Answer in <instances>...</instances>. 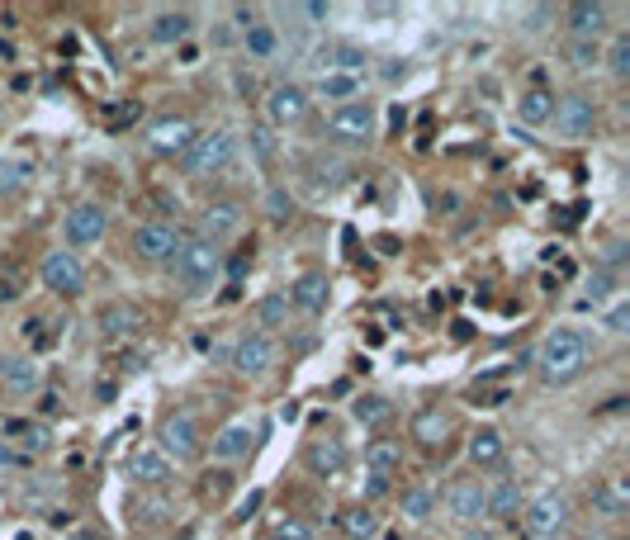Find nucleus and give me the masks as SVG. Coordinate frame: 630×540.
<instances>
[{"label": "nucleus", "mask_w": 630, "mask_h": 540, "mask_svg": "<svg viewBox=\"0 0 630 540\" xmlns=\"http://www.w3.org/2000/svg\"><path fill=\"white\" fill-rule=\"evenodd\" d=\"M72 540H110V535H104L100 526H81V531H76Z\"/></svg>", "instance_id": "obj_60"}, {"label": "nucleus", "mask_w": 630, "mask_h": 540, "mask_svg": "<svg viewBox=\"0 0 630 540\" xmlns=\"http://www.w3.org/2000/svg\"><path fill=\"white\" fill-rule=\"evenodd\" d=\"M251 152H257V161L261 166H270L276 161V152H280V142H276V129H270V123H251Z\"/></svg>", "instance_id": "obj_43"}, {"label": "nucleus", "mask_w": 630, "mask_h": 540, "mask_svg": "<svg viewBox=\"0 0 630 540\" xmlns=\"http://www.w3.org/2000/svg\"><path fill=\"white\" fill-rule=\"evenodd\" d=\"M512 399V389H474V403L479 408H502Z\"/></svg>", "instance_id": "obj_51"}, {"label": "nucleus", "mask_w": 630, "mask_h": 540, "mask_svg": "<svg viewBox=\"0 0 630 540\" xmlns=\"http://www.w3.org/2000/svg\"><path fill=\"white\" fill-rule=\"evenodd\" d=\"M233 233H242V204H233V199H214L208 209L199 214V237L204 242H214V246H223Z\"/></svg>", "instance_id": "obj_17"}, {"label": "nucleus", "mask_w": 630, "mask_h": 540, "mask_svg": "<svg viewBox=\"0 0 630 540\" xmlns=\"http://www.w3.org/2000/svg\"><path fill=\"white\" fill-rule=\"evenodd\" d=\"M19 299V280L15 275H0V304H15Z\"/></svg>", "instance_id": "obj_57"}, {"label": "nucleus", "mask_w": 630, "mask_h": 540, "mask_svg": "<svg viewBox=\"0 0 630 540\" xmlns=\"http://www.w3.org/2000/svg\"><path fill=\"white\" fill-rule=\"evenodd\" d=\"M251 261H257V246H242V252H233V256L223 261V270H228V284H233V289H237V284L247 280Z\"/></svg>", "instance_id": "obj_44"}, {"label": "nucleus", "mask_w": 630, "mask_h": 540, "mask_svg": "<svg viewBox=\"0 0 630 540\" xmlns=\"http://www.w3.org/2000/svg\"><path fill=\"white\" fill-rule=\"evenodd\" d=\"M304 465L313 479H337V474L346 469V446L337 441V436H327V441H313L308 455H304Z\"/></svg>", "instance_id": "obj_22"}, {"label": "nucleus", "mask_w": 630, "mask_h": 540, "mask_svg": "<svg viewBox=\"0 0 630 540\" xmlns=\"http://www.w3.org/2000/svg\"><path fill=\"white\" fill-rule=\"evenodd\" d=\"M308 176H313L318 190H342L346 176H351V166L337 152H318V157H308Z\"/></svg>", "instance_id": "obj_29"}, {"label": "nucleus", "mask_w": 630, "mask_h": 540, "mask_svg": "<svg viewBox=\"0 0 630 540\" xmlns=\"http://www.w3.org/2000/svg\"><path fill=\"white\" fill-rule=\"evenodd\" d=\"M398 460H403V450H398V441H374V446L365 450V465H370V474H393V469H398Z\"/></svg>", "instance_id": "obj_42"}, {"label": "nucleus", "mask_w": 630, "mask_h": 540, "mask_svg": "<svg viewBox=\"0 0 630 540\" xmlns=\"http://www.w3.org/2000/svg\"><path fill=\"white\" fill-rule=\"evenodd\" d=\"M261 497H266L261 488H251V493L242 497V507H237V516H233V522H251V512H257V507H261Z\"/></svg>", "instance_id": "obj_54"}, {"label": "nucleus", "mask_w": 630, "mask_h": 540, "mask_svg": "<svg viewBox=\"0 0 630 540\" xmlns=\"http://www.w3.org/2000/svg\"><path fill=\"white\" fill-rule=\"evenodd\" d=\"M403 516H412V522H427V516L436 512V493L427 488V484H412V488H403Z\"/></svg>", "instance_id": "obj_37"}, {"label": "nucleus", "mask_w": 630, "mask_h": 540, "mask_svg": "<svg viewBox=\"0 0 630 540\" xmlns=\"http://www.w3.org/2000/svg\"><path fill=\"white\" fill-rule=\"evenodd\" d=\"M521 526H527L531 540H555L564 526H569V497L564 493H540L521 507Z\"/></svg>", "instance_id": "obj_7"}, {"label": "nucleus", "mask_w": 630, "mask_h": 540, "mask_svg": "<svg viewBox=\"0 0 630 540\" xmlns=\"http://www.w3.org/2000/svg\"><path fill=\"white\" fill-rule=\"evenodd\" d=\"M606 10L602 0H574L569 10H564V24H569V34L574 38H597L602 29H606Z\"/></svg>", "instance_id": "obj_24"}, {"label": "nucleus", "mask_w": 630, "mask_h": 540, "mask_svg": "<svg viewBox=\"0 0 630 540\" xmlns=\"http://www.w3.org/2000/svg\"><path fill=\"white\" fill-rule=\"evenodd\" d=\"M536 375L550 384V389H559V384H574L587 365H593V337H587L583 327H555L550 337L540 342V351H536Z\"/></svg>", "instance_id": "obj_1"}, {"label": "nucleus", "mask_w": 630, "mask_h": 540, "mask_svg": "<svg viewBox=\"0 0 630 540\" xmlns=\"http://www.w3.org/2000/svg\"><path fill=\"white\" fill-rule=\"evenodd\" d=\"M521 507H527V497H521L517 479H502V484L489 488V516H498V522H517Z\"/></svg>", "instance_id": "obj_30"}, {"label": "nucleus", "mask_w": 630, "mask_h": 540, "mask_svg": "<svg viewBox=\"0 0 630 540\" xmlns=\"http://www.w3.org/2000/svg\"><path fill=\"white\" fill-rule=\"evenodd\" d=\"M0 465H5V469H29V455H24V450H15V446H5V441H0Z\"/></svg>", "instance_id": "obj_53"}, {"label": "nucleus", "mask_w": 630, "mask_h": 540, "mask_svg": "<svg viewBox=\"0 0 630 540\" xmlns=\"http://www.w3.org/2000/svg\"><path fill=\"white\" fill-rule=\"evenodd\" d=\"M374 246H380L384 256H393V252H398V237H380V242H374Z\"/></svg>", "instance_id": "obj_63"}, {"label": "nucleus", "mask_w": 630, "mask_h": 540, "mask_svg": "<svg viewBox=\"0 0 630 540\" xmlns=\"http://www.w3.org/2000/svg\"><path fill=\"white\" fill-rule=\"evenodd\" d=\"M337 522H342V531H346L351 540H374V535H380V516H374L365 503H361V507H346Z\"/></svg>", "instance_id": "obj_35"}, {"label": "nucleus", "mask_w": 630, "mask_h": 540, "mask_svg": "<svg viewBox=\"0 0 630 540\" xmlns=\"http://www.w3.org/2000/svg\"><path fill=\"white\" fill-rule=\"evenodd\" d=\"M630 256V246H625V237H612L606 242V252H602V270H612V265H621Z\"/></svg>", "instance_id": "obj_50"}, {"label": "nucleus", "mask_w": 630, "mask_h": 540, "mask_svg": "<svg viewBox=\"0 0 630 540\" xmlns=\"http://www.w3.org/2000/svg\"><path fill=\"white\" fill-rule=\"evenodd\" d=\"M280 418H285V422H299V399H289V403L280 408Z\"/></svg>", "instance_id": "obj_61"}, {"label": "nucleus", "mask_w": 630, "mask_h": 540, "mask_svg": "<svg viewBox=\"0 0 630 540\" xmlns=\"http://www.w3.org/2000/svg\"><path fill=\"white\" fill-rule=\"evenodd\" d=\"M460 540H498L493 531H479V526H465V535H460Z\"/></svg>", "instance_id": "obj_62"}, {"label": "nucleus", "mask_w": 630, "mask_h": 540, "mask_svg": "<svg viewBox=\"0 0 630 540\" xmlns=\"http://www.w3.org/2000/svg\"><path fill=\"white\" fill-rule=\"evenodd\" d=\"M261 446V427L251 422V418H237V422H228L214 441H208V455H214L218 465H237V460H247L251 450Z\"/></svg>", "instance_id": "obj_13"}, {"label": "nucleus", "mask_w": 630, "mask_h": 540, "mask_svg": "<svg viewBox=\"0 0 630 540\" xmlns=\"http://www.w3.org/2000/svg\"><path fill=\"white\" fill-rule=\"evenodd\" d=\"M199 129L185 114H161V119H152L142 129V148L152 152V157H180L185 148H190V138H195Z\"/></svg>", "instance_id": "obj_8"}, {"label": "nucleus", "mask_w": 630, "mask_h": 540, "mask_svg": "<svg viewBox=\"0 0 630 540\" xmlns=\"http://www.w3.org/2000/svg\"><path fill=\"white\" fill-rule=\"evenodd\" d=\"M361 493H365V507L374 503V497H389V493H393V474H365Z\"/></svg>", "instance_id": "obj_48"}, {"label": "nucleus", "mask_w": 630, "mask_h": 540, "mask_svg": "<svg viewBox=\"0 0 630 540\" xmlns=\"http://www.w3.org/2000/svg\"><path fill=\"white\" fill-rule=\"evenodd\" d=\"M180 227L176 223H166V218H147L133 227V256L147 261V265H166L176 252H180Z\"/></svg>", "instance_id": "obj_6"}, {"label": "nucleus", "mask_w": 630, "mask_h": 540, "mask_svg": "<svg viewBox=\"0 0 630 540\" xmlns=\"http://www.w3.org/2000/svg\"><path fill=\"white\" fill-rule=\"evenodd\" d=\"M602 62H606V76L612 81H630V34H616L612 48L602 53Z\"/></svg>", "instance_id": "obj_40"}, {"label": "nucleus", "mask_w": 630, "mask_h": 540, "mask_svg": "<svg viewBox=\"0 0 630 540\" xmlns=\"http://www.w3.org/2000/svg\"><path fill=\"white\" fill-rule=\"evenodd\" d=\"M34 176V166L29 161H19V157H0V195H19L29 185Z\"/></svg>", "instance_id": "obj_38"}, {"label": "nucleus", "mask_w": 630, "mask_h": 540, "mask_svg": "<svg viewBox=\"0 0 630 540\" xmlns=\"http://www.w3.org/2000/svg\"><path fill=\"white\" fill-rule=\"evenodd\" d=\"M0 384L15 399H29V393L44 384V370H38L29 356H0Z\"/></svg>", "instance_id": "obj_20"}, {"label": "nucleus", "mask_w": 630, "mask_h": 540, "mask_svg": "<svg viewBox=\"0 0 630 540\" xmlns=\"http://www.w3.org/2000/svg\"><path fill=\"white\" fill-rule=\"evenodd\" d=\"M129 516H133V526H161V522H171L176 512H171L166 497H133Z\"/></svg>", "instance_id": "obj_36"}, {"label": "nucleus", "mask_w": 630, "mask_h": 540, "mask_svg": "<svg viewBox=\"0 0 630 540\" xmlns=\"http://www.w3.org/2000/svg\"><path fill=\"white\" fill-rule=\"evenodd\" d=\"M569 67L574 72H593V67H602V43L597 38H569Z\"/></svg>", "instance_id": "obj_39"}, {"label": "nucleus", "mask_w": 630, "mask_h": 540, "mask_svg": "<svg viewBox=\"0 0 630 540\" xmlns=\"http://www.w3.org/2000/svg\"><path fill=\"white\" fill-rule=\"evenodd\" d=\"M374 133H380V123H374L370 100H351L327 114V142H337V148H365L374 142Z\"/></svg>", "instance_id": "obj_5"}, {"label": "nucleus", "mask_w": 630, "mask_h": 540, "mask_svg": "<svg viewBox=\"0 0 630 540\" xmlns=\"http://www.w3.org/2000/svg\"><path fill=\"white\" fill-rule=\"evenodd\" d=\"M5 441H15V450H24L34 460V455H44L53 446V431L44 422H34V418H10L5 422Z\"/></svg>", "instance_id": "obj_25"}, {"label": "nucleus", "mask_w": 630, "mask_h": 540, "mask_svg": "<svg viewBox=\"0 0 630 540\" xmlns=\"http://www.w3.org/2000/svg\"><path fill=\"white\" fill-rule=\"evenodd\" d=\"M266 214H270V223H285V218L294 214V199H289V190H280V185H276V190L266 195Z\"/></svg>", "instance_id": "obj_46"}, {"label": "nucleus", "mask_w": 630, "mask_h": 540, "mask_svg": "<svg viewBox=\"0 0 630 540\" xmlns=\"http://www.w3.org/2000/svg\"><path fill=\"white\" fill-rule=\"evenodd\" d=\"M228 488H233V474H228V469H208L204 474V484H199V493H204V503H223V497H228Z\"/></svg>", "instance_id": "obj_45"}, {"label": "nucleus", "mask_w": 630, "mask_h": 540, "mask_svg": "<svg viewBox=\"0 0 630 540\" xmlns=\"http://www.w3.org/2000/svg\"><path fill=\"white\" fill-rule=\"evenodd\" d=\"M280 361V346L276 337H266V332H247V337L233 346V370L242 380H266L270 370Z\"/></svg>", "instance_id": "obj_11"}, {"label": "nucleus", "mask_w": 630, "mask_h": 540, "mask_svg": "<svg viewBox=\"0 0 630 540\" xmlns=\"http://www.w3.org/2000/svg\"><path fill=\"white\" fill-rule=\"evenodd\" d=\"M114 393H119L114 380H95V403H100V408H104V403H114Z\"/></svg>", "instance_id": "obj_56"}, {"label": "nucleus", "mask_w": 630, "mask_h": 540, "mask_svg": "<svg viewBox=\"0 0 630 540\" xmlns=\"http://www.w3.org/2000/svg\"><path fill=\"white\" fill-rule=\"evenodd\" d=\"M408 72H412V67H408V62H398V57L380 67V76H384V81H408Z\"/></svg>", "instance_id": "obj_55"}, {"label": "nucleus", "mask_w": 630, "mask_h": 540, "mask_svg": "<svg viewBox=\"0 0 630 540\" xmlns=\"http://www.w3.org/2000/svg\"><path fill=\"white\" fill-rule=\"evenodd\" d=\"M593 512L597 516H625L630 512V479H621V474H612V479H597L593 484Z\"/></svg>", "instance_id": "obj_23"}, {"label": "nucleus", "mask_w": 630, "mask_h": 540, "mask_svg": "<svg viewBox=\"0 0 630 540\" xmlns=\"http://www.w3.org/2000/svg\"><path fill=\"white\" fill-rule=\"evenodd\" d=\"M95 327H100V337H110V342H129V337H138L142 313H138V304L114 299V304H104L95 313Z\"/></svg>", "instance_id": "obj_18"}, {"label": "nucleus", "mask_w": 630, "mask_h": 540, "mask_svg": "<svg viewBox=\"0 0 630 540\" xmlns=\"http://www.w3.org/2000/svg\"><path fill=\"white\" fill-rule=\"evenodd\" d=\"M606 332H612V337H625V332H630V304L621 299V304H612V308H606Z\"/></svg>", "instance_id": "obj_47"}, {"label": "nucleus", "mask_w": 630, "mask_h": 540, "mask_svg": "<svg viewBox=\"0 0 630 540\" xmlns=\"http://www.w3.org/2000/svg\"><path fill=\"white\" fill-rule=\"evenodd\" d=\"M242 48H247L251 62H270V57L280 53V34H276V24H266V19L247 24V29H242Z\"/></svg>", "instance_id": "obj_31"}, {"label": "nucleus", "mask_w": 630, "mask_h": 540, "mask_svg": "<svg viewBox=\"0 0 630 540\" xmlns=\"http://www.w3.org/2000/svg\"><path fill=\"white\" fill-rule=\"evenodd\" d=\"M195 29V14L190 10H161L152 24H147V38H152L157 48H180L185 38Z\"/></svg>", "instance_id": "obj_21"}, {"label": "nucleus", "mask_w": 630, "mask_h": 540, "mask_svg": "<svg viewBox=\"0 0 630 540\" xmlns=\"http://www.w3.org/2000/svg\"><path fill=\"white\" fill-rule=\"evenodd\" d=\"M157 450L166 455L171 465H190L204 455V436H199V422L190 412H166L157 422Z\"/></svg>", "instance_id": "obj_4"}, {"label": "nucleus", "mask_w": 630, "mask_h": 540, "mask_svg": "<svg viewBox=\"0 0 630 540\" xmlns=\"http://www.w3.org/2000/svg\"><path fill=\"white\" fill-rule=\"evenodd\" d=\"M166 265H171L180 294L185 299H199V294H208V289L218 284V275H223V252H218L214 242H204V237H185L180 252L166 261Z\"/></svg>", "instance_id": "obj_2"}, {"label": "nucleus", "mask_w": 630, "mask_h": 540, "mask_svg": "<svg viewBox=\"0 0 630 540\" xmlns=\"http://www.w3.org/2000/svg\"><path fill=\"white\" fill-rule=\"evenodd\" d=\"M104 233H110V209H104V204H76L67 214V242L72 246H95Z\"/></svg>", "instance_id": "obj_16"}, {"label": "nucleus", "mask_w": 630, "mask_h": 540, "mask_svg": "<svg viewBox=\"0 0 630 540\" xmlns=\"http://www.w3.org/2000/svg\"><path fill=\"white\" fill-rule=\"evenodd\" d=\"M129 479L142 484V488H166V484L176 479V465L166 460L157 446H138V450L129 455Z\"/></svg>", "instance_id": "obj_15"}, {"label": "nucleus", "mask_w": 630, "mask_h": 540, "mask_svg": "<svg viewBox=\"0 0 630 540\" xmlns=\"http://www.w3.org/2000/svg\"><path fill=\"white\" fill-rule=\"evenodd\" d=\"M266 105V123L270 129H289V123H304L308 119V91L299 86V81H280V86H270V95L261 100Z\"/></svg>", "instance_id": "obj_12"}, {"label": "nucleus", "mask_w": 630, "mask_h": 540, "mask_svg": "<svg viewBox=\"0 0 630 540\" xmlns=\"http://www.w3.org/2000/svg\"><path fill=\"white\" fill-rule=\"evenodd\" d=\"M327 304H332V284H327V275L323 270H308V275H299L294 280V289H289V308H299V313H327Z\"/></svg>", "instance_id": "obj_19"}, {"label": "nucleus", "mask_w": 630, "mask_h": 540, "mask_svg": "<svg viewBox=\"0 0 630 540\" xmlns=\"http://www.w3.org/2000/svg\"><path fill=\"white\" fill-rule=\"evenodd\" d=\"M550 123H555V133L559 138H569V142H578V138H593V129H597V105L587 95H555V114H550Z\"/></svg>", "instance_id": "obj_10"}, {"label": "nucleus", "mask_w": 630, "mask_h": 540, "mask_svg": "<svg viewBox=\"0 0 630 540\" xmlns=\"http://www.w3.org/2000/svg\"><path fill=\"white\" fill-rule=\"evenodd\" d=\"M294 14L313 19V24H323V19H332V5H323V0H308V5H294Z\"/></svg>", "instance_id": "obj_52"}, {"label": "nucleus", "mask_w": 630, "mask_h": 540, "mask_svg": "<svg viewBox=\"0 0 630 540\" xmlns=\"http://www.w3.org/2000/svg\"><path fill=\"white\" fill-rule=\"evenodd\" d=\"M550 14H555L550 5H540V10H531V14H527V29H531V34H536V29H545V19H550Z\"/></svg>", "instance_id": "obj_59"}, {"label": "nucleus", "mask_w": 630, "mask_h": 540, "mask_svg": "<svg viewBox=\"0 0 630 540\" xmlns=\"http://www.w3.org/2000/svg\"><path fill=\"white\" fill-rule=\"evenodd\" d=\"M38 280H44V289H53V294L62 299H76L81 289H86V270H81L76 252H44V261H38Z\"/></svg>", "instance_id": "obj_9"}, {"label": "nucleus", "mask_w": 630, "mask_h": 540, "mask_svg": "<svg viewBox=\"0 0 630 540\" xmlns=\"http://www.w3.org/2000/svg\"><path fill=\"white\" fill-rule=\"evenodd\" d=\"M237 95L247 100V105H251V100H257V81H251L247 72H237Z\"/></svg>", "instance_id": "obj_58"}, {"label": "nucleus", "mask_w": 630, "mask_h": 540, "mask_svg": "<svg viewBox=\"0 0 630 540\" xmlns=\"http://www.w3.org/2000/svg\"><path fill=\"white\" fill-rule=\"evenodd\" d=\"M446 436H451V418L441 408H422L412 418V441L417 446H427V450H436V446H446Z\"/></svg>", "instance_id": "obj_27"}, {"label": "nucleus", "mask_w": 630, "mask_h": 540, "mask_svg": "<svg viewBox=\"0 0 630 540\" xmlns=\"http://www.w3.org/2000/svg\"><path fill=\"white\" fill-rule=\"evenodd\" d=\"M555 114V95L545 91V86H531V91H521L517 95V119L527 123V129H540V123H550Z\"/></svg>", "instance_id": "obj_28"}, {"label": "nucleus", "mask_w": 630, "mask_h": 540, "mask_svg": "<svg viewBox=\"0 0 630 540\" xmlns=\"http://www.w3.org/2000/svg\"><path fill=\"white\" fill-rule=\"evenodd\" d=\"M318 95L332 100V105H351V100H361V76H351V72H323L318 76Z\"/></svg>", "instance_id": "obj_32"}, {"label": "nucleus", "mask_w": 630, "mask_h": 540, "mask_svg": "<svg viewBox=\"0 0 630 540\" xmlns=\"http://www.w3.org/2000/svg\"><path fill=\"white\" fill-rule=\"evenodd\" d=\"M257 327L266 337H276L280 327H289V294H266L257 299Z\"/></svg>", "instance_id": "obj_33"}, {"label": "nucleus", "mask_w": 630, "mask_h": 540, "mask_svg": "<svg viewBox=\"0 0 630 540\" xmlns=\"http://www.w3.org/2000/svg\"><path fill=\"white\" fill-rule=\"evenodd\" d=\"M233 161H237V133L214 129V133L190 138V148L180 152V171L190 180H214L223 171H233Z\"/></svg>", "instance_id": "obj_3"}, {"label": "nucleus", "mask_w": 630, "mask_h": 540, "mask_svg": "<svg viewBox=\"0 0 630 540\" xmlns=\"http://www.w3.org/2000/svg\"><path fill=\"white\" fill-rule=\"evenodd\" d=\"M446 503H451V516H455V522L479 526V522L489 516V488L479 484V479H460V484H451Z\"/></svg>", "instance_id": "obj_14"}, {"label": "nucleus", "mask_w": 630, "mask_h": 540, "mask_svg": "<svg viewBox=\"0 0 630 540\" xmlns=\"http://www.w3.org/2000/svg\"><path fill=\"white\" fill-rule=\"evenodd\" d=\"M276 540H313V526L304 522V516H285V522L276 526Z\"/></svg>", "instance_id": "obj_49"}, {"label": "nucleus", "mask_w": 630, "mask_h": 540, "mask_svg": "<svg viewBox=\"0 0 630 540\" xmlns=\"http://www.w3.org/2000/svg\"><path fill=\"white\" fill-rule=\"evenodd\" d=\"M351 418L361 422V427H380L393 418V403L384 399V393H361V399L351 403Z\"/></svg>", "instance_id": "obj_34"}, {"label": "nucleus", "mask_w": 630, "mask_h": 540, "mask_svg": "<svg viewBox=\"0 0 630 540\" xmlns=\"http://www.w3.org/2000/svg\"><path fill=\"white\" fill-rule=\"evenodd\" d=\"M465 455H470V465H474V469L502 465V455H508V446H502V431H493V427H479V431L470 436Z\"/></svg>", "instance_id": "obj_26"}, {"label": "nucleus", "mask_w": 630, "mask_h": 540, "mask_svg": "<svg viewBox=\"0 0 630 540\" xmlns=\"http://www.w3.org/2000/svg\"><path fill=\"white\" fill-rule=\"evenodd\" d=\"M583 289H587V294L578 299V308L587 313V308H597L602 299H612V289H616V275H612V270H593V275L583 280Z\"/></svg>", "instance_id": "obj_41"}]
</instances>
